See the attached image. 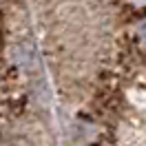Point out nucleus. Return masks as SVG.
<instances>
[{
  "mask_svg": "<svg viewBox=\"0 0 146 146\" xmlns=\"http://www.w3.org/2000/svg\"><path fill=\"white\" fill-rule=\"evenodd\" d=\"M139 36H142V38L146 40V20L142 22V25H139Z\"/></svg>",
  "mask_w": 146,
  "mask_h": 146,
  "instance_id": "1",
  "label": "nucleus"
}]
</instances>
